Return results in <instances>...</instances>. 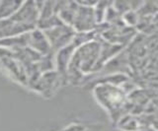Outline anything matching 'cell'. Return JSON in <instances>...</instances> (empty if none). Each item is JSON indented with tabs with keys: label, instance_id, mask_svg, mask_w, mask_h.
<instances>
[{
	"label": "cell",
	"instance_id": "cell-1",
	"mask_svg": "<svg viewBox=\"0 0 158 131\" xmlns=\"http://www.w3.org/2000/svg\"><path fill=\"white\" fill-rule=\"evenodd\" d=\"M44 36L47 37L52 50H59L60 48L66 46L73 41L75 32L74 30L65 24L56 26L48 30L43 31Z\"/></svg>",
	"mask_w": 158,
	"mask_h": 131
},
{
	"label": "cell",
	"instance_id": "cell-2",
	"mask_svg": "<svg viewBox=\"0 0 158 131\" xmlns=\"http://www.w3.org/2000/svg\"><path fill=\"white\" fill-rule=\"evenodd\" d=\"M123 94L121 91L115 88V86H100L97 89L96 97L98 98L100 104L111 113H116L118 108H122L123 105Z\"/></svg>",
	"mask_w": 158,
	"mask_h": 131
},
{
	"label": "cell",
	"instance_id": "cell-3",
	"mask_svg": "<svg viewBox=\"0 0 158 131\" xmlns=\"http://www.w3.org/2000/svg\"><path fill=\"white\" fill-rule=\"evenodd\" d=\"M76 46L73 43H69L66 46L60 48L57 50V53L54 57V63H56V69L57 70L56 73H58L60 76H65L67 74L68 65L70 63L71 57Z\"/></svg>",
	"mask_w": 158,
	"mask_h": 131
},
{
	"label": "cell",
	"instance_id": "cell-4",
	"mask_svg": "<svg viewBox=\"0 0 158 131\" xmlns=\"http://www.w3.org/2000/svg\"><path fill=\"white\" fill-rule=\"evenodd\" d=\"M28 46H31L34 51L41 53L42 55L48 54L52 50L47 37L40 29H34L31 32H29Z\"/></svg>",
	"mask_w": 158,
	"mask_h": 131
},
{
	"label": "cell",
	"instance_id": "cell-5",
	"mask_svg": "<svg viewBox=\"0 0 158 131\" xmlns=\"http://www.w3.org/2000/svg\"><path fill=\"white\" fill-rule=\"evenodd\" d=\"M23 2L18 1H2L0 2V21L8 20L11 18L22 5Z\"/></svg>",
	"mask_w": 158,
	"mask_h": 131
},
{
	"label": "cell",
	"instance_id": "cell-6",
	"mask_svg": "<svg viewBox=\"0 0 158 131\" xmlns=\"http://www.w3.org/2000/svg\"><path fill=\"white\" fill-rule=\"evenodd\" d=\"M123 20H125V22L127 23L128 25H137L138 24L137 14L131 10L125 12V14H123Z\"/></svg>",
	"mask_w": 158,
	"mask_h": 131
},
{
	"label": "cell",
	"instance_id": "cell-7",
	"mask_svg": "<svg viewBox=\"0 0 158 131\" xmlns=\"http://www.w3.org/2000/svg\"><path fill=\"white\" fill-rule=\"evenodd\" d=\"M86 127L83 124H79V123H72L67 125L65 128L62 131H84Z\"/></svg>",
	"mask_w": 158,
	"mask_h": 131
},
{
	"label": "cell",
	"instance_id": "cell-8",
	"mask_svg": "<svg viewBox=\"0 0 158 131\" xmlns=\"http://www.w3.org/2000/svg\"><path fill=\"white\" fill-rule=\"evenodd\" d=\"M84 131H99L96 127H91V128H85Z\"/></svg>",
	"mask_w": 158,
	"mask_h": 131
}]
</instances>
